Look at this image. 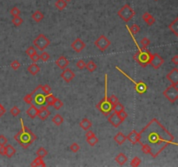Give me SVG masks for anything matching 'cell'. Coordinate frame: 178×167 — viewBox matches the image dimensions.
I'll return each instance as SVG.
<instances>
[{"mask_svg": "<svg viewBox=\"0 0 178 167\" xmlns=\"http://www.w3.org/2000/svg\"><path fill=\"white\" fill-rule=\"evenodd\" d=\"M140 44L142 48H147L150 44V41L148 38H143V39H141Z\"/></svg>", "mask_w": 178, "mask_h": 167, "instance_id": "60d3db41", "label": "cell"}, {"mask_svg": "<svg viewBox=\"0 0 178 167\" xmlns=\"http://www.w3.org/2000/svg\"><path fill=\"white\" fill-rule=\"evenodd\" d=\"M40 57V59L43 61V62H47L49 59H50V54L46 52H43V53L39 56Z\"/></svg>", "mask_w": 178, "mask_h": 167, "instance_id": "b9f144b4", "label": "cell"}, {"mask_svg": "<svg viewBox=\"0 0 178 167\" xmlns=\"http://www.w3.org/2000/svg\"><path fill=\"white\" fill-rule=\"evenodd\" d=\"M76 67L79 69V70H84V68H85V65H86V63L84 62V60H83V59H80V60H78L77 62H76Z\"/></svg>", "mask_w": 178, "mask_h": 167, "instance_id": "f6af8a7d", "label": "cell"}, {"mask_svg": "<svg viewBox=\"0 0 178 167\" xmlns=\"http://www.w3.org/2000/svg\"><path fill=\"white\" fill-rule=\"evenodd\" d=\"M117 15L124 22H129L133 18V17L135 16V11L129 4H125L118 11Z\"/></svg>", "mask_w": 178, "mask_h": 167, "instance_id": "5b68a950", "label": "cell"}, {"mask_svg": "<svg viewBox=\"0 0 178 167\" xmlns=\"http://www.w3.org/2000/svg\"><path fill=\"white\" fill-rule=\"evenodd\" d=\"M20 112H21V111H20V109L17 107V106H13L12 108L11 109V111H10V113H11V115H12L13 117H17V116H18L20 114Z\"/></svg>", "mask_w": 178, "mask_h": 167, "instance_id": "ab89813d", "label": "cell"}, {"mask_svg": "<svg viewBox=\"0 0 178 167\" xmlns=\"http://www.w3.org/2000/svg\"><path fill=\"white\" fill-rule=\"evenodd\" d=\"M30 58L32 60V62H33V63H37L38 60L40 59V57H39V55H38L37 53H35V54L31 55V56L30 57Z\"/></svg>", "mask_w": 178, "mask_h": 167, "instance_id": "db71d44e", "label": "cell"}, {"mask_svg": "<svg viewBox=\"0 0 178 167\" xmlns=\"http://www.w3.org/2000/svg\"><path fill=\"white\" fill-rule=\"evenodd\" d=\"M5 154V146H0V155L4 156Z\"/></svg>", "mask_w": 178, "mask_h": 167, "instance_id": "680465c9", "label": "cell"}, {"mask_svg": "<svg viewBox=\"0 0 178 167\" xmlns=\"http://www.w3.org/2000/svg\"><path fill=\"white\" fill-rule=\"evenodd\" d=\"M166 78L171 83V85H178V68H173L166 76Z\"/></svg>", "mask_w": 178, "mask_h": 167, "instance_id": "7c38bea8", "label": "cell"}, {"mask_svg": "<svg viewBox=\"0 0 178 167\" xmlns=\"http://www.w3.org/2000/svg\"><path fill=\"white\" fill-rule=\"evenodd\" d=\"M27 71H28L32 76H35V75H37L38 72L40 71V67H39L36 63H34V64H30V65L28 66Z\"/></svg>", "mask_w": 178, "mask_h": 167, "instance_id": "7402d4cb", "label": "cell"}, {"mask_svg": "<svg viewBox=\"0 0 178 167\" xmlns=\"http://www.w3.org/2000/svg\"><path fill=\"white\" fill-rule=\"evenodd\" d=\"M116 70H118L123 75H124L125 77H128V79L129 80V81H131L134 85H135V90L137 91V94H139V95H142V94H144L147 90H148V86H147V85L143 82V81H136V80H134L133 78L131 77H129V75H128L127 73H125L124 71H122L118 66H116Z\"/></svg>", "mask_w": 178, "mask_h": 167, "instance_id": "8992f818", "label": "cell"}, {"mask_svg": "<svg viewBox=\"0 0 178 167\" xmlns=\"http://www.w3.org/2000/svg\"><path fill=\"white\" fill-rule=\"evenodd\" d=\"M12 22L15 26H20L23 24L24 21H23L22 18H20V16H17V17H13Z\"/></svg>", "mask_w": 178, "mask_h": 167, "instance_id": "f35d334b", "label": "cell"}, {"mask_svg": "<svg viewBox=\"0 0 178 167\" xmlns=\"http://www.w3.org/2000/svg\"><path fill=\"white\" fill-rule=\"evenodd\" d=\"M65 1H67V2H69V1H70V0H65Z\"/></svg>", "mask_w": 178, "mask_h": 167, "instance_id": "91938a15", "label": "cell"}, {"mask_svg": "<svg viewBox=\"0 0 178 167\" xmlns=\"http://www.w3.org/2000/svg\"><path fill=\"white\" fill-rule=\"evenodd\" d=\"M55 6L58 11H64L67 6V2L65 0H57L55 3Z\"/></svg>", "mask_w": 178, "mask_h": 167, "instance_id": "f1b7e54d", "label": "cell"}, {"mask_svg": "<svg viewBox=\"0 0 178 167\" xmlns=\"http://www.w3.org/2000/svg\"><path fill=\"white\" fill-rule=\"evenodd\" d=\"M21 130L14 136V139L24 149H27L37 139V136L25 125L23 118L20 119Z\"/></svg>", "mask_w": 178, "mask_h": 167, "instance_id": "7a4b0ae2", "label": "cell"}, {"mask_svg": "<svg viewBox=\"0 0 178 167\" xmlns=\"http://www.w3.org/2000/svg\"><path fill=\"white\" fill-rule=\"evenodd\" d=\"M85 68L87 69V71H89V72H93V71H95L97 70V64L94 61L89 60V61H88V63H86Z\"/></svg>", "mask_w": 178, "mask_h": 167, "instance_id": "1f68e13d", "label": "cell"}, {"mask_svg": "<svg viewBox=\"0 0 178 167\" xmlns=\"http://www.w3.org/2000/svg\"><path fill=\"white\" fill-rule=\"evenodd\" d=\"M70 151H71L72 152H74V153H76V152H77L80 150V146H79V144H78L77 143H73V144H71V145L70 146Z\"/></svg>", "mask_w": 178, "mask_h": 167, "instance_id": "ee69618b", "label": "cell"}, {"mask_svg": "<svg viewBox=\"0 0 178 167\" xmlns=\"http://www.w3.org/2000/svg\"><path fill=\"white\" fill-rule=\"evenodd\" d=\"M24 101H25L26 104H32V95H31V93L25 95V98H24Z\"/></svg>", "mask_w": 178, "mask_h": 167, "instance_id": "c3c4849f", "label": "cell"}, {"mask_svg": "<svg viewBox=\"0 0 178 167\" xmlns=\"http://www.w3.org/2000/svg\"><path fill=\"white\" fill-rule=\"evenodd\" d=\"M5 112H6V110H5V108L4 107V105H3L2 104H0V117L4 115Z\"/></svg>", "mask_w": 178, "mask_h": 167, "instance_id": "11a10c76", "label": "cell"}, {"mask_svg": "<svg viewBox=\"0 0 178 167\" xmlns=\"http://www.w3.org/2000/svg\"><path fill=\"white\" fill-rule=\"evenodd\" d=\"M94 135H95V133H94L92 131H90V130H87V131H86V133H85V137H86V139L90 138V137H92V136H94Z\"/></svg>", "mask_w": 178, "mask_h": 167, "instance_id": "9f6ffc18", "label": "cell"}, {"mask_svg": "<svg viewBox=\"0 0 178 167\" xmlns=\"http://www.w3.org/2000/svg\"><path fill=\"white\" fill-rule=\"evenodd\" d=\"M142 18L147 23V25L149 26H153L154 24H155V18L153 17L152 15L150 14V13L149 12H144L142 14Z\"/></svg>", "mask_w": 178, "mask_h": 167, "instance_id": "d6986e66", "label": "cell"}, {"mask_svg": "<svg viewBox=\"0 0 178 167\" xmlns=\"http://www.w3.org/2000/svg\"><path fill=\"white\" fill-rule=\"evenodd\" d=\"M108 121L114 126L116 128H117V127H119V125L123 123V121L121 120V118L119 117V116L117 113H116V112H113L111 115L109 116V117H108Z\"/></svg>", "mask_w": 178, "mask_h": 167, "instance_id": "2e32d148", "label": "cell"}, {"mask_svg": "<svg viewBox=\"0 0 178 167\" xmlns=\"http://www.w3.org/2000/svg\"><path fill=\"white\" fill-rule=\"evenodd\" d=\"M155 1H158V0H155Z\"/></svg>", "mask_w": 178, "mask_h": 167, "instance_id": "94428289", "label": "cell"}, {"mask_svg": "<svg viewBox=\"0 0 178 167\" xmlns=\"http://www.w3.org/2000/svg\"><path fill=\"white\" fill-rule=\"evenodd\" d=\"M55 98H56L53 96V94H51V92L49 93V94H47L45 96V104H47L46 106H51L53 102H54V100H55Z\"/></svg>", "mask_w": 178, "mask_h": 167, "instance_id": "d6a6232c", "label": "cell"}, {"mask_svg": "<svg viewBox=\"0 0 178 167\" xmlns=\"http://www.w3.org/2000/svg\"><path fill=\"white\" fill-rule=\"evenodd\" d=\"M42 90L44 92L45 95H47V94H49V93L51 92V88L49 85H42Z\"/></svg>", "mask_w": 178, "mask_h": 167, "instance_id": "7dc6e473", "label": "cell"}, {"mask_svg": "<svg viewBox=\"0 0 178 167\" xmlns=\"http://www.w3.org/2000/svg\"><path fill=\"white\" fill-rule=\"evenodd\" d=\"M115 160L116 161V163L119 165V166H124L126 162L128 161V158L126 155L124 153H119L116 158H115Z\"/></svg>", "mask_w": 178, "mask_h": 167, "instance_id": "44dd1931", "label": "cell"}, {"mask_svg": "<svg viewBox=\"0 0 178 167\" xmlns=\"http://www.w3.org/2000/svg\"><path fill=\"white\" fill-rule=\"evenodd\" d=\"M111 42L107 39L104 35L100 36L98 39H97L94 43V44L101 51V52H104L110 45Z\"/></svg>", "mask_w": 178, "mask_h": 167, "instance_id": "30bf717a", "label": "cell"}, {"mask_svg": "<svg viewBox=\"0 0 178 167\" xmlns=\"http://www.w3.org/2000/svg\"><path fill=\"white\" fill-rule=\"evenodd\" d=\"M51 115V111L48 109V106H41L40 109H38V117H39V119L41 120H45L47 119Z\"/></svg>", "mask_w": 178, "mask_h": 167, "instance_id": "9a60e30c", "label": "cell"}, {"mask_svg": "<svg viewBox=\"0 0 178 167\" xmlns=\"http://www.w3.org/2000/svg\"><path fill=\"white\" fill-rule=\"evenodd\" d=\"M21 66V64H20V63L17 61V60H14V61H12V63H11V67L12 68L13 70H18V68Z\"/></svg>", "mask_w": 178, "mask_h": 167, "instance_id": "681fc988", "label": "cell"}, {"mask_svg": "<svg viewBox=\"0 0 178 167\" xmlns=\"http://www.w3.org/2000/svg\"><path fill=\"white\" fill-rule=\"evenodd\" d=\"M70 46H71V48L74 52H76V53H79L85 48V43L81 39L77 38L71 43Z\"/></svg>", "mask_w": 178, "mask_h": 167, "instance_id": "4fadbf2b", "label": "cell"}, {"mask_svg": "<svg viewBox=\"0 0 178 167\" xmlns=\"http://www.w3.org/2000/svg\"><path fill=\"white\" fill-rule=\"evenodd\" d=\"M8 143V139L4 135H0V146H4Z\"/></svg>", "mask_w": 178, "mask_h": 167, "instance_id": "816d5d0a", "label": "cell"}, {"mask_svg": "<svg viewBox=\"0 0 178 167\" xmlns=\"http://www.w3.org/2000/svg\"><path fill=\"white\" fill-rule=\"evenodd\" d=\"M169 29L175 34V36L178 37V18H177L173 22H171V24L169 26Z\"/></svg>", "mask_w": 178, "mask_h": 167, "instance_id": "d4e9b609", "label": "cell"}, {"mask_svg": "<svg viewBox=\"0 0 178 167\" xmlns=\"http://www.w3.org/2000/svg\"><path fill=\"white\" fill-rule=\"evenodd\" d=\"M33 44L40 52H44L51 44V41L44 34H39L38 37L33 40Z\"/></svg>", "mask_w": 178, "mask_h": 167, "instance_id": "9c48e42d", "label": "cell"}, {"mask_svg": "<svg viewBox=\"0 0 178 167\" xmlns=\"http://www.w3.org/2000/svg\"><path fill=\"white\" fill-rule=\"evenodd\" d=\"M113 111H114V112L116 113H118V112H122V111H124V106L121 103H119V102H117V103L116 104L113 105V109H112Z\"/></svg>", "mask_w": 178, "mask_h": 167, "instance_id": "74e56055", "label": "cell"}, {"mask_svg": "<svg viewBox=\"0 0 178 167\" xmlns=\"http://www.w3.org/2000/svg\"><path fill=\"white\" fill-rule=\"evenodd\" d=\"M163 95L170 103H175L178 99V87L177 85H170L163 92Z\"/></svg>", "mask_w": 178, "mask_h": 167, "instance_id": "ba28073f", "label": "cell"}, {"mask_svg": "<svg viewBox=\"0 0 178 167\" xmlns=\"http://www.w3.org/2000/svg\"><path fill=\"white\" fill-rule=\"evenodd\" d=\"M141 162H142V160H141L140 158H138V157H134V158H132V160L130 161V166L132 167L139 166L141 165Z\"/></svg>", "mask_w": 178, "mask_h": 167, "instance_id": "8d00e7d4", "label": "cell"}, {"mask_svg": "<svg viewBox=\"0 0 178 167\" xmlns=\"http://www.w3.org/2000/svg\"><path fill=\"white\" fill-rule=\"evenodd\" d=\"M75 76L76 75L72 71V70L70 69V68H67V67L65 69H64V71H62V73L60 75V77H62L66 83H70V81H72L74 79Z\"/></svg>", "mask_w": 178, "mask_h": 167, "instance_id": "5bb4252c", "label": "cell"}, {"mask_svg": "<svg viewBox=\"0 0 178 167\" xmlns=\"http://www.w3.org/2000/svg\"><path fill=\"white\" fill-rule=\"evenodd\" d=\"M4 146H5V154H4V156L11 158L12 157L16 154V149L12 144H7V145H4Z\"/></svg>", "mask_w": 178, "mask_h": 167, "instance_id": "603a6c76", "label": "cell"}, {"mask_svg": "<svg viewBox=\"0 0 178 167\" xmlns=\"http://www.w3.org/2000/svg\"><path fill=\"white\" fill-rule=\"evenodd\" d=\"M26 113L27 115L29 116L31 118H35L36 117H38V109L36 107V105H34L33 104H31L30 108L26 111Z\"/></svg>", "mask_w": 178, "mask_h": 167, "instance_id": "ffe728a7", "label": "cell"}, {"mask_svg": "<svg viewBox=\"0 0 178 167\" xmlns=\"http://www.w3.org/2000/svg\"><path fill=\"white\" fill-rule=\"evenodd\" d=\"M79 125H80V127L83 129V130L87 131V130H89V129L92 126V124H91V122L89 121L88 118H84V119L79 123Z\"/></svg>", "mask_w": 178, "mask_h": 167, "instance_id": "4316f807", "label": "cell"}, {"mask_svg": "<svg viewBox=\"0 0 178 167\" xmlns=\"http://www.w3.org/2000/svg\"><path fill=\"white\" fill-rule=\"evenodd\" d=\"M163 63H164L163 58L159 54H157V53L153 54L152 58H151L150 61V64L152 66L154 69H155V70L159 69L163 64Z\"/></svg>", "mask_w": 178, "mask_h": 167, "instance_id": "8fae6325", "label": "cell"}, {"mask_svg": "<svg viewBox=\"0 0 178 167\" xmlns=\"http://www.w3.org/2000/svg\"><path fill=\"white\" fill-rule=\"evenodd\" d=\"M36 154L38 157L39 158H44L46 155L48 154V151L47 150H45L44 147H40V148H38V151H37V152H36Z\"/></svg>", "mask_w": 178, "mask_h": 167, "instance_id": "e575fe53", "label": "cell"}, {"mask_svg": "<svg viewBox=\"0 0 178 167\" xmlns=\"http://www.w3.org/2000/svg\"><path fill=\"white\" fill-rule=\"evenodd\" d=\"M25 53L29 56V57H31V55L37 53V50H36L35 46H30V47L27 48V50L25 51Z\"/></svg>", "mask_w": 178, "mask_h": 167, "instance_id": "7bdbcfd3", "label": "cell"}, {"mask_svg": "<svg viewBox=\"0 0 178 167\" xmlns=\"http://www.w3.org/2000/svg\"><path fill=\"white\" fill-rule=\"evenodd\" d=\"M44 15L43 14L42 12H40V11H36L35 12L31 15V18H32L34 21H36L37 23L41 22V21L44 19Z\"/></svg>", "mask_w": 178, "mask_h": 167, "instance_id": "484cf974", "label": "cell"}, {"mask_svg": "<svg viewBox=\"0 0 178 167\" xmlns=\"http://www.w3.org/2000/svg\"><path fill=\"white\" fill-rule=\"evenodd\" d=\"M126 28H127L128 30H129V33H131L132 35H136V34H137V33L140 31V30H141L140 26H138V25H137V24H134V25H132L130 28H129V27L128 26H126Z\"/></svg>", "mask_w": 178, "mask_h": 167, "instance_id": "4dcf8cb0", "label": "cell"}, {"mask_svg": "<svg viewBox=\"0 0 178 167\" xmlns=\"http://www.w3.org/2000/svg\"><path fill=\"white\" fill-rule=\"evenodd\" d=\"M64 117L60 114H56L52 117V123L55 124L57 126H59L60 125H62L64 123Z\"/></svg>", "mask_w": 178, "mask_h": 167, "instance_id": "f546056e", "label": "cell"}, {"mask_svg": "<svg viewBox=\"0 0 178 167\" xmlns=\"http://www.w3.org/2000/svg\"><path fill=\"white\" fill-rule=\"evenodd\" d=\"M52 105H53V107L56 109V110H60L62 107H63V105H64V103L59 99V98H55V100H54V102L52 104Z\"/></svg>", "mask_w": 178, "mask_h": 167, "instance_id": "d590c367", "label": "cell"}, {"mask_svg": "<svg viewBox=\"0 0 178 167\" xmlns=\"http://www.w3.org/2000/svg\"><path fill=\"white\" fill-rule=\"evenodd\" d=\"M129 34H130L131 38L133 39V41H134V43H135V44H136V46H137V48L138 50L137 52L134 56V59H135L136 62H137L138 64H140L142 67L144 68L148 64H150V59L152 58L153 54L150 53V52L147 48H141L139 44H137V42L136 41L134 35H132L131 33H129Z\"/></svg>", "mask_w": 178, "mask_h": 167, "instance_id": "3957f363", "label": "cell"}, {"mask_svg": "<svg viewBox=\"0 0 178 167\" xmlns=\"http://www.w3.org/2000/svg\"><path fill=\"white\" fill-rule=\"evenodd\" d=\"M20 13H21V12L17 7H13L12 9L11 10V15L12 17H17V16L20 15Z\"/></svg>", "mask_w": 178, "mask_h": 167, "instance_id": "bcb514c9", "label": "cell"}, {"mask_svg": "<svg viewBox=\"0 0 178 167\" xmlns=\"http://www.w3.org/2000/svg\"><path fill=\"white\" fill-rule=\"evenodd\" d=\"M69 64H70L69 60H68L64 56L59 57V58L56 60V64H57L60 69H62V70L65 69V68L69 65Z\"/></svg>", "mask_w": 178, "mask_h": 167, "instance_id": "ac0fdd59", "label": "cell"}, {"mask_svg": "<svg viewBox=\"0 0 178 167\" xmlns=\"http://www.w3.org/2000/svg\"><path fill=\"white\" fill-rule=\"evenodd\" d=\"M118 114V116H119V117L121 118V120L124 122L126 118H127V117H128V114H127V112H124V111H122V112H118L117 113Z\"/></svg>", "mask_w": 178, "mask_h": 167, "instance_id": "f907efd6", "label": "cell"}, {"mask_svg": "<svg viewBox=\"0 0 178 167\" xmlns=\"http://www.w3.org/2000/svg\"><path fill=\"white\" fill-rule=\"evenodd\" d=\"M31 166H46V164L44 163V161L43 160V158H36L31 163V165H30Z\"/></svg>", "mask_w": 178, "mask_h": 167, "instance_id": "83f0119b", "label": "cell"}, {"mask_svg": "<svg viewBox=\"0 0 178 167\" xmlns=\"http://www.w3.org/2000/svg\"><path fill=\"white\" fill-rule=\"evenodd\" d=\"M114 140L119 145H122L127 139H126V136H125L123 132H118L114 137Z\"/></svg>", "mask_w": 178, "mask_h": 167, "instance_id": "cb8c5ba5", "label": "cell"}, {"mask_svg": "<svg viewBox=\"0 0 178 167\" xmlns=\"http://www.w3.org/2000/svg\"><path fill=\"white\" fill-rule=\"evenodd\" d=\"M138 142L142 145L148 147L150 156L155 158L161 154L166 147L171 144L177 145L175 137L156 119H151L143 128L141 130Z\"/></svg>", "mask_w": 178, "mask_h": 167, "instance_id": "6da1fadb", "label": "cell"}, {"mask_svg": "<svg viewBox=\"0 0 178 167\" xmlns=\"http://www.w3.org/2000/svg\"><path fill=\"white\" fill-rule=\"evenodd\" d=\"M109 100H110V104H111L112 105H114V104H116L117 102H119L117 97L115 96V95H111V96L109 98Z\"/></svg>", "mask_w": 178, "mask_h": 167, "instance_id": "f5cc1de1", "label": "cell"}, {"mask_svg": "<svg viewBox=\"0 0 178 167\" xmlns=\"http://www.w3.org/2000/svg\"><path fill=\"white\" fill-rule=\"evenodd\" d=\"M171 62L175 64V65H177L178 64V56L177 55H176L175 57H173V58H171Z\"/></svg>", "mask_w": 178, "mask_h": 167, "instance_id": "6f0895ef", "label": "cell"}, {"mask_svg": "<svg viewBox=\"0 0 178 167\" xmlns=\"http://www.w3.org/2000/svg\"><path fill=\"white\" fill-rule=\"evenodd\" d=\"M86 141L87 143L89 144L90 146H95L97 143H98V139L96 137V135H94V136H92V137H90V138H88V139H86Z\"/></svg>", "mask_w": 178, "mask_h": 167, "instance_id": "836d02e7", "label": "cell"}, {"mask_svg": "<svg viewBox=\"0 0 178 167\" xmlns=\"http://www.w3.org/2000/svg\"><path fill=\"white\" fill-rule=\"evenodd\" d=\"M108 84H107V74L104 75V97L97 104V109H98L104 116H109L113 111V105L110 104L108 97Z\"/></svg>", "mask_w": 178, "mask_h": 167, "instance_id": "277c9868", "label": "cell"}, {"mask_svg": "<svg viewBox=\"0 0 178 167\" xmlns=\"http://www.w3.org/2000/svg\"><path fill=\"white\" fill-rule=\"evenodd\" d=\"M31 94L32 95V102H34L36 105L43 106V105L45 104V96L46 95L44 94V92L42 90L41 85H39Z\"/></svg>", "mask_w": 178, "mask_h": 167, "instance_id": "52a82bcc", "label": "cell"}, {"mask_svg": "<svg viewBox=\"0 0 178 167\" xmlns=\"http://www.w3.org/2000/svg\"><path fill=\"white\" fill-rule=\"evenodd\" d=\"M138 139H139V134L136 130L131 131L128 136H126V139L128 141H129L132 144H136L138 142Z\"/></svg>", "mask_w": 178, "mask_h": 167, "instance_id": "e0dca14e", "label": "cell"}]
</instances>
